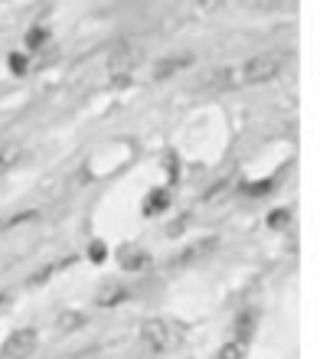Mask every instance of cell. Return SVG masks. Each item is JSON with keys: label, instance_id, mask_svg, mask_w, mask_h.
<instances>
[{"label": "cell", "instance_id": "12", "mask_svg": "<svg viewBox=\"0 0 333 359\" xmlns=\"http://www.w3.org/2000/svg\"><path fill=\"white\" fill-rule=\"evenodd\" d=\"M252 333H255V320H252V313H242L236 320V337L238 340H252Z\"/></svg>", "mask_w": 333, "mask_h": 359}, {"label": "cell", "instance_id": "9", "mask_svg": "<svg viewBox=\"0 0 333 359\" xmlns=\"http://www.w3.org/2000/svg\"><path fill=\"white\" fill-rule=\"evenodd\" d=\"M20 157H23V147H20L17 141H10V144H0V177L4 173H10L13 167L20 163Z\"/></svg>", "mask_w": 333, "mask_h": 359}, {"label": "cell", "instance_id": "2", "mask_svg": "<svg viewBox=\"0 0 333 359\" xmlns=\"http://www.w3.org/2000/svg\"><path fill=\"white\" fill-rule=\"evenodd\" d=\"M141 340L147 343L154 353H170L173 346H180L183 333L177 330L170 320H163V317H151V320L141 323Z\"/></svg>", "mask_w": 333, "mask_h": 359}, {"label": "cell", "instance_id": "17", "mask_svg": "<svg viewBox=\"0 0 333 359\" xmlns=\"http://www.w3.org/2000/svg\"><path fill=\"white\" fill-rule=\"evenodd\" d=\"M105 255H108V248L102 245V242H95V245L88 248V258H92V262H105Z\"/></svg>", "mask_w": 333, "mask_h": 359}, {"label": "cell", "instance_id": "5", "mask_svg": "<svg viewBox=\"0 0 333 359\" xmlns=\"http://www.w3.org/2000/svg\"><path fill=\"white\" fill-rule=\"evenodd\" d=\"M212 248H216V238H203V242H196V245H186L180 255L170 258V268H186V265H193V262H200V258L210 255Z\"/></svg>", "mask_w": 333, "mask_h": 359}, {"label": "cell", "instance_id": "10", "mask_svg": "<svg viewBox=\"0 0 333 359\" xmlns=\"http://www.w3.org/2000/svg\"><path fill=\"white\" fill-rule=\"evenodd\" d=\"M167 203H170V193H167V189H154L151 196L144 199V216H157V212H163Z\"/></svg>", "mask_w": 333, "mask_h": 359}, {"label": "cell", "instance_id": "4", "mask_svg": "<svg viewBox=\"0 0 333 359\" xmlns=\"http://www.w3.org/2000/svg\"><path fill=\"white\" fill-rule=\"evenodd\" d=\"M141 62V49L131 46V43H124L121 49H114L111 53V62H108V69H111V76H131L134 66Z\"/></svg>", "mask_w": 333, "mask_h": 359}, {"label": "cell", "instance_id": "14", "mask_svg": "<svg viewBox=\"0 0 333 359\" xmlns=\"http://www.w3.org/2000/svg\"><path fill=\"white\" fill-rule=\"evenodd\" d=\"M291 222V209H271L268 212V226L271 229H285Z\"/></svg>", "mask_w": 333, "mask_h": 359}, {"label": "cell", "instance_id": "13", "mask_svg": "<svg viewBox=\"0 0 333 359\" xmlns=\"http://www.w3.org/2000/svg\"><path fill=\"white\" fill-rule=\"evenodd\" d=\"M7 66H10V72L23 76V72L29 69V56H27V53H10V56H7Z\"/></svg>", "mask_w": 333, "mask_h": 359}, {"label": "cell", "instance_id": "16", "mask_svg": "<svg viewBox=\"0 0 333 359\" xmlns=\"http://www.w3.org/2000/svg\"><path fill=\"white\" fill-rule=\"evenodd\" d=\"M82 323H86L82 313H62V317H59V330H79Z\"/></svg>", "mask_w": 333, "mask_h": 359}, {"label": "cell", "instance_id": "6", "mask_svg": "<svg viewBox=\"0 0 333 359\" xmlns=\"http://www.w3.org/2000/svg\"><path fill=\"white\" fill-rule=\"evenodd\" d=\"M186 66H193V56H190V53H180V56H163L161 62L154 66L151 76L157 79V82H163V79L177 76V72H180V69H186Z\"/></svg>", "mask_w": 333, "mask_h": 359}, {"label": "cell", "instance_id": "3", "mask_svg": "<svg viewBox=\"0 0 333 359\" xmlns=\"http://www.w3.org/2000/svg\"><path fill=\"white\" fill-rule=\"evenodd\" d=\"M36 350V330L33 327H23V330L10 333L7 343H4V356L7 359H29Z\"/></svg>", "mask_w": 333, "mask_h": 359}, {"label": "cell", "instance_id": "7", "mask_svg": "<svg viewBox=\"0 0 333 359\" xmlns=\"http://www.w3.org/2000/svg\"><path fill=\"white\" fill-rule=\"evenodd\" d=\"M118 262H121V268H128V271H144V268L151 265V255H147L141 245H121Z\"/></svg>", "mask_w": 333, "mask_h": 359}, {"label": "cell", "instance_id": "8", "mask_svg": "<svg viewBox=\"0 0 333 359\" xmlns=\"http://www.w3.org/2000/svg\"><path fill=\"white\" fill-rule=\"evenodd\" d=\"M124 301H128V287H124V284H114V281L102 284V291H98V297H95L98 307H118V304H124Z\"/></svg>", "mask_w": 333, "mask_h": 359}, {"label": "cell", "instance_id": "11", "mask_svg": "<svg viewBox=\"0 0 333 359\" xmlns=\"http://www.w3.org/2000/svg\"><path fill=\"white\" fill-rule=\"evenodd\" d=\"M245 353H248V340H238V337H232V340H229L226 346L219 350V356H216V359H242Z\"/></svg>", "mask_w": 333, "mask_h": 359}, {"label": "cell", "instance_id": "15", "mask_svg": "<svg viewBox=\"0 0 333 359\" xmlns=\"http://www.w3.org/2000/svg\"><path fill=\"white\" fill-rule=\"evenodd\" d=\"M46 39H49V29H46V27H33V29L27 33V46H29V49H39L43 43H46Z\"/></svg>", "mask_w": 333, "mask_h": 359}, {"label": "cell", "instance_id": "1", "mask_svg": "<svg viewBox=\"0 0 333 359\" xmlns=\"http://www.w3.org/2000/svg\"><path fill=\"white\" fill-rule=\"evenodd\" d=\"M287 53H261V56L245 59L238 69H216L203 79L200 86L210 88H238V86H265L287 69Z\"/></svg>", "mask_w": 333, "mask_h": 359}, {"label": "cell", "instance_id": "18", "mask_svg": "<svg viewBox=\"0 0 333 359\" xmlns=\"http://www.w3.org/2000/svg\"><path fill=\"white\" fill-rule=\"evenodd\" d=\"M196 4H200L203 10H212V7H216V4H219V0H196Z\"/></svg>", "mask_w": 333, "mask_h": 359}]
</instances>
